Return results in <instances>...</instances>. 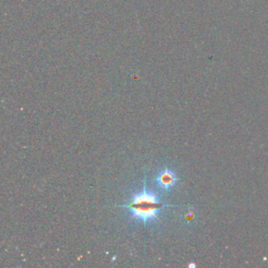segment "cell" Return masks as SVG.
<instances>
[{"label":"cell","mask_w":268,"mask_h":268,"mask_svg":"<svg viewBox=\"0 0 268 268\" xmlns=\"http://www.w3.org/2000/svg\"><path fill=\"white\" fill-rule=\"evenodd\" d=\"M168 206L175 205L163 203L155 193L147 189L146 181L144 182L142 191L134 193L126 204L120 205V207L128 210L131 219L143 223L145 227H147L149 223L155 222L158 219L162 208Z\"/></svg>","instance_id":"6da1fadb"},{"label":"cell","mask_w":268,"mask_h":268,"mask_svg":"<svg viewBox=\"0 0 268 268\" xmlns=\"http://www.w3.org/2000/svg\"><path fill=\"white\" fill-rule=\"evenodd\" d=\"M155 183L159 189L163 191H170L178 183V177L173 170L165 168L160 170L156 175Z\"/></svg>","instance_id":"7a4b0ae2"}]
</instances>
